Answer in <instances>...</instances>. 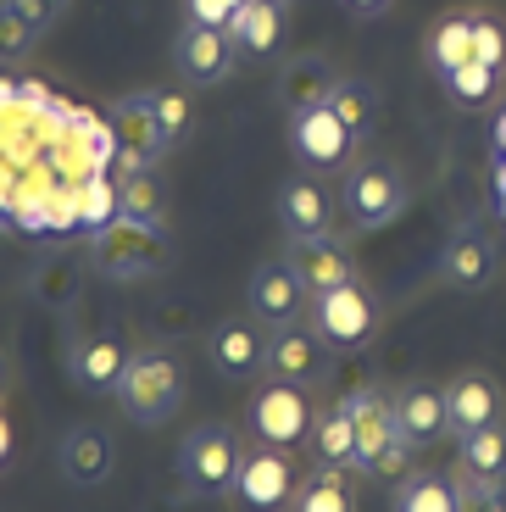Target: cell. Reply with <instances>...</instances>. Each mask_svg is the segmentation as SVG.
Listing matches in <instances>:
<instances>
[{
	"label": "cell",
	"mask_w": 506,
	"mask_h": 512,
	"mask_svg": "<svg viewBox=\"0 0 506 512\" xmlns=\"http://www.w3.org/2000/svg\"><path fill=\"white\" fill-rule=\"evenodd\" d=\"M345 407H351V423H356V462L351 468H362L373 479H401L412 468V451L418 446L395 423V396L379 390V384H362V390L345 396Z\"/></svg>",
	"instance_id": "cell-1"
},
{
	"label": "cell",
	"mask_w": 506,
	"mask_h": 512,
	"mask_svg": "<svg viewBox=\"0 0 506 512\" xmlns=\"http://www.w3.org/2000/svg\"><path fill=\"white\" fill-rule=\"evenodd\" d=\"M240 462H245V435L223 418H206L178 446V485H184V496L223 501V496H234Z\"/></svg>",
	"instance_id": "cell-2"
},
{
	"label": "cell",
	"mask_w": 506,
	"mask_h": 512,
	"mask_svg": "<svg viewBox=\"0 0 506 512\" xmlns=\"http://www.w3.org/2000/svg\"><path fill=\"white\" fill-rule=\"evenodd\" d=\"M117 401H123V418L140 423V429H156L167 423L178 407H184V362L167 346H140L123 368V384H117Z\"/></svg>",
	"instance_id": "cell-3"
},
{
	"label": "cell",
	"mask_w": 506,
	"mask_h": 512,
	"mask_svg": "<svg viewBox=\"0 0 506 512\" xmlns=\"http://www.w3.org/2000/svg\"><path fill=\"white\" fill-rule=\"evenodd\" d=\"M317 429V407L306 384H284L267 379L251 401H245V440L251 446H273V451H301L312 446Z\"/></svg>",
	"instance_id": "cell-4"
},
{
	"label": "cell",
	"mask_w": 506,
	"mask_h": 512,
	"mask_svg": "<svg viewBox=\"0 0 506 512\" xmlns=\"http://www.w3.org/2000/svg\"><path fill=\"white\" fill-rule=\"evenodd\" d=\"M306 323H312L323 340H329L340 357H351V351H367L373 340H379L384 318H379V301L367 295V284H334V290H317L312 307H306Z\"/></svg>",
	"instance_id": "cell-5"
},
{
	"label": "cell",
	"mask_w": 506,
	"mask_h": 512,
	"mask_svg": "<svg viewBox=\"0 0 506 512\" xmlns=\"http://www.w3.org/2000/svg\"><path fill=\"white\" fill-rule=\"evenodd\" d=\"M329 368H334V346L323 340V334L312 329V323H273L267 329V362H262V373L267 379H284V384H323L329 379Z\"/></svg>",
	"instance_id": "cell-6"
},
{
	"label": "cell",
	"mask_w": 506,
	"mask_h": 512,
	"mask_svg": "<svg viewBox=\"0 0 506 512\" xmlns=\"http://www.w3.org/2000/svg\"><path fill=\"white\" fill-rule=\"evenodd\" d=\"M89 256L106 279H145L167 262V245L151 223H134V218H117L106 223L101 234H89Z\"/></svg>",
	"instance_id": "cell-7"
},
{
	"label": "cell",
	"mask_w": 506,
	"mask_h": 512,
	"mask_svg": "<svg viewBox=\"0 0 506 512\" xmlns=\"http://www.w3.org/2000/svg\"><path fill=\"white\" fill-rule=\"evenodd\" d=\"M406 212V173L395 162H356L345 179V218L351 229H384Z\"/></svg>",
	"instance_id": "cell-8"
},
{
	"label": "cell",
	"mask_w": 506,
	"mask_h": 512,
	"mask_svg": "<svg viewBox=\"0 0 506 512\" xmlns=\"http://www.w3.org/2000/svg\"><path fill=\"white\" fill-rule=\"evenodd\" d=\"M290 156L312 173H334L356 156V134L340 123L334 106H306V112H290Z\"/></svg>",
	"instance_id": "cell-9"
},
{
	"label": "cell",
	"mask_w": 506,
	"mask_h": 512,
	"mask_svg": "<svg viewBox=\"0 0 506 512\" xmlns=\"http://www.w3.org/2000/svg\"><path fill=\"white\" fill-rule=\"evenodd\" d=\"M295 474L290 451H273V446H245V462H240V479H234V501L245 512H279L295 501Z\"/></svg>",
	"instance_id": "cell-10"
},
{
	"label": "cell",
	"mask_w": 506,
	"mask_h": 512,
	"mask_svg": "<svg viewBox=\"0 0 506 512\" xmlns=\"http://www.w3.org/2000/svg\"><path fill=\"white\" fill-rule=\"evenodd\" d=\"M173 67L184 84H223L234 78L240 67V45L228 28H212V23H184L173 39Z\"/></svg>",
	"instance_id": "cell-11"
},
{
	"label": "cell",
	"mask_w": 506,
	"mask_h": 512,
	"mask_svg": "<svg viewBox=\"0 0 506 512\" xmlns=\"http://www.w3.org/2000/svg\"><path fill=\"white\" fill-rule=\"evenodd\" d=\"M245 301H251V318L262 323V329H273V323H295L306 318V307H312V290H306V279L284 262V256H273V262H262V268L251 273V284H245Z\"/></svg>",
	"instance_id": "cell-12"
},
{
	"label": "cell",
	"mask_w": 506,
	"mask_h": 512,
	"mask_svg": "<svg viewBox=\"0 0 506 512\" xmlns=\"http://www.w3.org/2000/svg\"><path fill=\"white\" fill-rule=\"evenodd\" d=\"M501 412H506V396L490 373H456L445 384V435H456V440L479 435V429L501 423Z\"/></svg>",
	"instance_id": "cell-13"
},
{
	"label": "cell",
	"mask_w": 506,
	"mask_h": 512,
	"mask_svg": "<svg viewBox=\"0 0 506 512\" xmlns=\"http://www.w3.org/2000/svg\"><path fill=\"white\" fill-rule=\"evenodd\" d=\"M284 262L301 273L312 295L317 290H334V284H356V279H362V273H356L351 245H345L340 234H295L290 251H284Z\"/></svg>",
	"instance_id": "cell-14"
},
{
	"label": "cell",
	"mask_w": 506,
	"mask_h": 512,
	"mask_svg": "<svg viewBox=\"0 0 506 512\" xmlns=\"http://www.w3.org/2000/svg\"><path fill=\"white\" fill-rule=\"evenodd\" d=\"M56 468H62L67 485L89 490V485H106L117 468V446L101 423H73L62 440H56Z\"/></svg>",
	"instance_id": "cell-15"
},
{
	"label": "cell",
	"mask_w": 506,
	"mask_h": 512,
	"mask_svg": "<svg viewBox=\"0 0 506 512\" xmlns=\"http://www.w3.org/2000/svg\"><path fill=\"white\" fill-rule=\"evenodd\" d=\"M206 357L223 379H256L267 362V329L256 318H223L206 334Z\"/></svg>",
	"instance_id": "cell-16"
},
{
	"label": "cell",
	"mask_w": 506,
	"mask_h": 512,
	"mask_svg": "<svg viewBox=\"0 0 506 512\" xmlns=\"http://www.w3.org/2000/svg\"><path fill=\"white\" fill-rule=\"evenodd\" d=\"M495 268H501V245H495V234H484V229H462L440 256V279L451 284V290H462V295L484 290V284L495 279Z\"/></svg>",
	"instance_id": "cell-17"
},
{
	"label": "cell",
	"mask_w": 506,
	"mask_h": 512,
	"mask_svg": "<svg viewBox=\"0 0 506 512\" xmlns=\"http://www.w3.org/2000/svg\"><path fill=\"white\" fill-rule=\"evenodd\" d=\"M112 128H117V151H123V173H140V167H151V162H162V156H167L151 95H128V101L117 106Z\"/></svg>",
	"instance_id": "cell-18"
},
{
	"label": "cell",
	"mask_w": 506,
	"mask_h": 512,
	"mask_svg": "<svg viewBox=\"0 0 506 512\" xmlns=\"http://www.w3.org/2000/svg\"><path fill=\"white\" fill-rule=\"evenodd\" d=\"M128 357H134V351H128L117 334H84V340L73 346V379H78V390H89V396H117Z\"/></svg>",
	"instance_id": "cell-19"
},
{
	"label": "cell",
	"mask_w": 506,
	"mask_h": 512,
	"mask_svg": "<svg viewBox=\"0 0 506 512\" xmlns=\"http://www.w3.org/2000/svg\"><path fill=\"white\" fill-rule=\"evenodd\" d=\"M279 223L284 234H329L334 229V195L329 184H317V179H290L279 190Z\"/></svg>",
	"instance_id": "cell-20"
},
{
	"label": "cell",
	"mask_w": 506,
	"mask_h": 512,
	"mask_svg": "<svg viewBox=\"0 0 506 512\" xmlns=\"http://www.w3.org/2000/svg\"><path fill=\"white\" fill-rule=\"evenodd\" d=\"M395 423H401V435L412 440V446H429V440L445 435V390H434V384L412 379L395 390Z\"/></svg>",
	"instance_id": "cell-21"
},
{
	"label": "cell",
	"mask_w": 506,
	"mask_h": 512,
	"mask_svg": "<svg viewBox=\"0 0 506 512\" xmlns=\"http://www.w3.org/2000/svg\"><path fill=\"white\" fill-rule=\"evenodd\" d=\"M228 34H234L240 56H279V45H284V6L240 0L234 17H228Z\"/></svg>",
	"instance_id": "cell-22"
},
{
	"label": "cell",
	"mask_w": 506,
	"mask_h": 512,
	"mask_svg": "<svg viewBox=\"0 0 506 512\" xmlns=\"http://www.w3.org/2000/svg\"><path fill=\"white\" fill-rule=\"evenodd\" d=\"M334 84H340V73H334L323 56H290L279 73V101L290 106V112H306V106H329Z\"/></svg>",
	"instance_id": "cell-23"
},
{
	"label": "cell",
	"mask_w": 506,
	"mask_h": 512,
	"mask_svg": "<svg viewBox=\"0 0 506 512\" xmlns=\"http://www.w3.org/2000/svg\"><path fill=\"white\" fill-rule=\"evenodd\" d=\"M456 468H462V479H479V485H506V423H490L479 435H462Z\"/></svg>",
	"instance_id": "cell-24"
},
{
	"label": "cell",
	"mask_w": 506,
	"mask_h": 512,
	"mask_svg": "<svg viewBox=\"0 0 506 512\" xmlns=\"http://www.w3.org/2000/svg\"><path fill=\"white\" fill-rule=\"evenodd\" d=\"M290 507L295 512H356V496H351V485H345V468L317 462L312 474H301Z\"/></svg>",
	"instance_id": "cell-25"
},
{
	"label": "cell",
	"mask_w": 506,
	"mask_h": 512,
	"mask_svg": "<svg viewBox=\"0 0 506 512\" xmlns=\"http://www.w3.org/2000/svg\"><path fill=\"white\" fill-rule=\"evenodd\" d=\"M312 457L317 462H334V468H351L356 462V423H351V407H329L317 412V429H312Z\"/></svg>",
	"instance_id": "cell-26"
},
{
	"label": "cell",
	"mask_w": 506,
	"mask_h": 512,
	"mask_svg": "<svg viewBox=\"0 0 506 512\" xmlns=\"http://www.w3.org/2000/svg\"><path fill=\"white\" fill-rule=\"evenodd\" d=\"M73 206H78V223H84L89 234H101L106 223H117V218H123V195H117V184L106 179V173H95V179H84V184H78Z\"/></svg>",
	"instance_id": "cell-27"
},
{
	"label": "cell",
	"mask_w": 506,
	"mask_h": 512,
	"mask_svg": "<svg viewBox=\"0 0 506 512\" xmlns=\"http://www.w3.org/2000/svg\"><path fill=\"white\" fill-rule=\"evenodd\" d=\"M329 106L340 112V123L351 128L356 140H362L367 128H373V117H379V90H373L367 78H340L334 95H329Z\"/></svg>",
	"instance_id": "cell-28"
},
{
	"label": "cell",
	"mask_w": 506,
	"mask_h": 512,
	"mask_svg": "<svg viewBox=\"0 0 506 512\" xmlns=\"http://www.w3.org/2000/svg\"><path fill=\"white\" fill-rule=\"evenodd\" d=\"M117 195H123V218H134V223H151V229H162V212H167V201H162V190H156L151 167H140V173H123V179H117Z\"/></svg>",
	"instance_id": "cell-29"
},
{
	"label": "cell",
	"mask_w": 506,
	"mask_h": 512,
	"mask_svg": "<svg viewBox=\"0 0 506 512\" xmlns=\"http://www.w3.org/2000/svg\"><path fill=\"white\" fill-rule=\"evenodd\" d=\"M395 512H456V479L445 474H412L395 496Z\"/></svg>",
	"instance_id": "cell-30"
},
{
	"label": "cell",
	"mask_w": 506,
	"mask_h": 512,
	"mask_svg": "<svg viewBox=\"0 0 506 512\" xmlns=\"http://www.w3.org/2000/svg\"><path fill=\"white\" fill-rule=\"evenodd\" d=\"M429 62L440 67V73L473 62V17H451V23H445L440 34L429 39Z\"/></svg>",
	"instance_id": "cell-31"
},
{
	"label": "cell",
	"mask_w": 506,
	"mask_h": 512,
	"mask_svg": "<svg viewBox=\"0 0 506 512\" xmlns=\"http://www.w3.org/2000/svg\"><path fill=\"white\" fill-rule=\"evenodd\" d=\"M495 73H501V67L462 62V67H451V73H445V90H451L462 106H484V101L495 95Z\"/></svg>",
	"instance_id": "cell-32"
},
{
	"label": "cell",
	"mask_w": 506,
	"mask_h": 512,
	"mask_svg": "<svg viewBox=\"0 0 506 512\" xmlns=\"http://www.w3.org/2000/svg\"><path fill=\"white\" fill-rule=\"evenodd\" d=\"M156 101V128H162V145L173 151V145H184V134H190V123H195V112H190V95L184 90H162V95H151Z\"/></svg>",
	"instance_id": "cell-33"
},
{
	"label": "cell",
	"mask_w": 506,
	"mask_h": 512,
	"mask_svg": "<svg viewBox=\"0 0 506 512\" xmlns=\"http://www.w3.org/2000/svg\"><path fill=\"white\" fill-rule=\"evenodd\" d=\"M34 28L23 23V17L12 12V6H6V0H0V62H12V56H28L34 51Z\"/></svg>",
	"instance_id": "cell-34"
},
{
	"label": "cell",
	"mask_w": 506,
	"mask_h": 512,
	"mask_svg": "<svg viewBox=\"0 0 506 512\" xmlns=\"http://www.w3.org/2000/svg\"><path fill=\"white\" fill-rule=\"evenodd\" d=\"M456 512H506V485L456 479Z\"/></svg>",
	"instance_id": "cell-35"
},
{
	"label": "cell",
	"mask_w": 506,
	"mask_h": 512,
	"mask_svg": "<svg viewBox=\"0 0 506 512\" xmlns=\"http://www.w3.org/2000/svg\"><path fill=\"white\" fill-rule=\"evenodd\" d=\"M473 62H484V67L506 62V28L495 17H473Z\"/></svg>",
	"instance_id": "cell-36"
},
{
	"label": "cell",
	"mask_w": 506,
	"mask_h": 512,
	"mask_svg": "<svg viewBox=\"0 0 506 512\" xmlns=\"http://www.w3.org/2000/svg\"><path fill=\"white\" fill-rule=\"evenodd\" d=\"M6 6H12V12L23 17L28 28H34V34H51V28L62 23V12L73 6V0H6Z\"/></svg>",
	"instance_id": "cell-37"
},
{
	"label": "cell",
	"mask_w": 506,
	"mask_h": 512,
	"mask_svg": "<svg viewBox=\"0 0 506 512\" xmlns=\"http://www.w3.org/2000/svg\"><path fill=\"white\" fill-rule=\"evenodd\" d=\"M184 6H190V23L228 28V17H234V6H240V0H184Z\"/></svg>",
	"instance_id": "cell-38"
},
{
	"label": "cell",
	"mask_w": 506,
	"mask_h": 512,
	"mask_svg": "<svg viewBox=\"0 0 506 512\" xmlns=\"http://www.w3.org/2000/svg\"><path fill=\"white\" fill-rule=\"evenodd\" d=\"M12 451H17V440H12V418L0 412V474L12 468Z\"/></svg>",
	"instance_id": "cell-39"
},
{
	"label": "cell",
	"mask_w": 506,
	"mask_h": 512,
	"mask_svg": "<svg viewBox=\"0 0 506 512\" xmlns=\"http://www.w3.org/2000/svg\"><path fill=\"white\" fill-rule=\"evenodd\" d=\"M345 6H351V12H362V17H373V12H384L390 0H345Z\"/></svg>",
	"instance_id": "cell-40"
},
{
	"label": "cell",
	"mask_w": 506,
	"mask_h": 512,
	"mask_svg": "<svg viewBox=\"0 0 506 512\" xmlns=\"http://www.w3.org/2000/svg\"><path fill=\"white\" fill-rule=\"evenodd\" d=\"M6 384H12V357L0 351V396H6Z\"/></svg>",
	"instance_id": "cell-41"
},
{
	"label": "cell",
	"mask_w": 506,
	"mask_h": 512,
	"mask_svg": "<svg viewBox=\"0 0 506 512\" xmlns=\"http://www.w3.org/2000/svg\"><path fill=\"white\" fill-rule=\"evenodd\" d=\"M267 6H290V0H267Z\"/></svg>",
	"instance_id": "cell-42"
}]
</instances>
